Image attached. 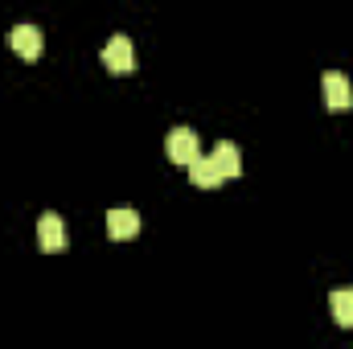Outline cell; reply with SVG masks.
Listing matches in <instances>:
<instances>
[{"label": "cell", "mask_w": 353, "mask_h": 349, "mask_svg": "<svg viewBox=\"0 0 353 349\" xmlns=\"http://www.w3.org/2000/svg\"><path fill=\"white\" fill-rule=\"evenodd\" d=\"M165 152H169V161H173V165H185V169H189V165L201 157V148H197V132H193V128H185V123L173 128V132L165 136Z\"/></svg>", "instance_id": "6da1fadb"}, {"label": "cell", "mask_w": 353, "mask_h": 349, "mask_svg": "<svg viewBox=\"0 0 353 349\" xmlns=\"http://www.w3.org/2000/svg\"><path fill=\"white\" fill-rule=\"evenodd\" d=\"M103 66L111 74H128L136 66V50H132V37L128 33H115L107 46H103Z\"/></svg>", "instance_id": "7a4b0ae2"}, {"label": "cell", "mask_w": 353, "mask_h": 349, "mask_svg": "<svg viewBox=\"0 0 353 349\" xmlns=\"http://www.w3.org/2000/svg\"><path fill=\"white\" fill-rule=\"evenodd\" d=\"M321 83H325V103H329L333 111H350L353 107V87H350V79H345L341 70H329Z\"/></svg>", "instance_id": "3957f363"}, {"label": "cell", "mask_w": 353, "mask_h": 349, "mask_svg": "<svg viewBox=\"0 0 353 349\" xmlns=\"http://www.w3.org/2000/svg\"><path fill=\"white\" fill-rule=\"evenodd\" d=\"M136 230H140V214H136V210H128V206H119V210H107V235H111L115 243H128V239H136Z\"/></svg>", "instance_id": "277c9868"}, {"label": "cell", "mask_w": 353, "mask_h": 349, "mask_svg": "<svg viewBox=\"0 0 353 349\" xmlns=\"http://www.w3.org/2000/svg\"><path fill=\"white\" fill-rule=\"evenodd\" d=\"M37 243H41V251H62L66 247V226L54 210H46L37 218Z\"/></svg>", "instance_id": "5b68a950"}, {"label": "cell", "mask_w": 353, "mask_h": 349, "mask_svg": "<svg viewBox=\"0 0 353 349\" xmlns=\"http://www.w3.org/2000/svg\"><path fill=\"white\" fill-rule=\"evenodd\" d=\"M8 46H12L21 58H37V54H41V33H37V25H12V29H8Z\"/></svg>", "instance_id": "8992f818"}, {"label": "cell", "mask_w": 353, "mask_h": 349, "mask_svg": "<svg viewBox=\"0 0 353 349\" xmlns=\"http://www.w3.org/2000/svg\"><path fill=\"white\" fill-rule=\"evenodd\" d=\"M210 157H214V165H218L222 181H226V177H243V157H239V148H234L230 140H222Z\"/></svg>", "instance_id": "52a82bcc"}, {"label": "cell", "mask_w": 353, "mask_h": 349, "mask_svg": "<svg viewBox=\"0 0 353 349\" xmlns=\"http://www.w3.org/2000/svg\"><path fill=\"white\" fill-rule=\"evenodd\" d=\"M329 308H333V321L341 329H350L353 325V288H333L329 292Z\"/></svg>", "instance_id": "ba28073f"}, {"label": "cell", "mask_w": 353, "mask_h": 349, "mask_svg": "<svg viewBox=\"0 0 353 349\" xmlns=\"http://www.w3.org/2000/svg\"><path fill=\"white\" fill-rule=\"evenodd\" d=\"M189 181L197 185V189H214L222 173H218V165H214V157H197L193 165H189Z\"/></svg>", "instance_id": "9c48e42d"}]
</instances>
